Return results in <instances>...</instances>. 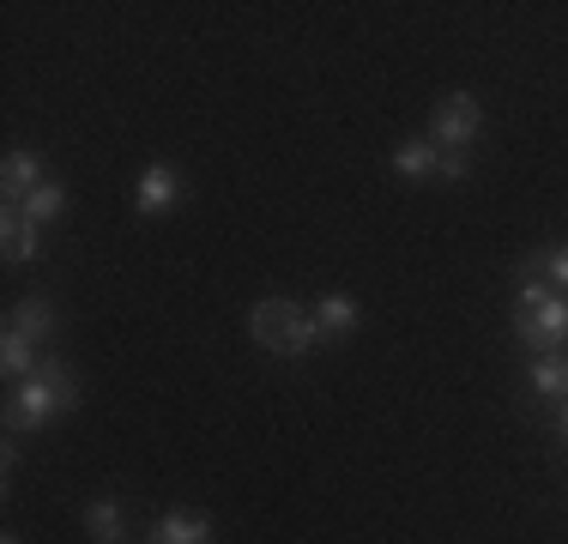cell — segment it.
Instances as JSON below:
<instances>
[{"label": "cell", "instance_id": "cell-1", "mask_svg": "<svg viewBox=\"0 0 568 544\" xmlns=\"http://www.w3.org/2000/svg\"><path fill=\"white\" fill-rule=\"evenodd\" d=\"M79 375L67 370L61 357H43L31 375L12 387V405H7V430H49L55 417L79 412Z\"/></svg>", "mask_w": 568, "mask_h": 544}, {"label": "cell", "instance_id": "cell-2", "mask_svg": "<svg viewBox=\"0 0 568 544\" xmlns=\"http://www.w3.org/2000/svg\"><path fill=\"white\" fill-rule=\"evenodd\" d=\"M514 333L532 357H562L568 345V296L550 291L545 279H520L514 291Z\"/></svg>", "mask_w": 568, "mask_h": 544}, {"label": "cell", "instance_id": "cell-3", "mask_svg": "<svg viewBox=\"0 0 568 544\" xmlns=\"http://www.w3.org/2000/svg\"><path fill=\"white\" fill-rule=\"evenodd\" d=\"M248 333L261 351H278V357H308L321 345V321L303 303H291V296H261L248 315Z\"/></svg>", "mask_w": 568, "mask_h": 544}, {"label": "cell", "instance_id": "cell-4", "mask_svg": "<svg viewBox=\"0 0 568 544\" xmlns=\"http://www.w3.org/2000/svg\"><path fill=\"white\" fill-rule=\"evenodd\" d=\"M49 333H55V309H49V296H24V303L12 309V321H7V339H0V370H7L12 387L37 370V351L49 345Z\"/></svg>", "mask_w": 568, "mask_h": 544}, {"label": "cell", "instance_id": "cell-5", "mask_svg": "<svg viewBox=\"0 0 568 544\" xmlns=\"http://www.w3.org/2000/svg\"><path fill=\"white\" fill-rule=\"evenodd\" d=\"M484 133V103L471 98V91H448V98L436 103V121H429V140L442 145V152L466 158L471 145H478Z\"/></svg>", "mask_w": 568, "mask_h": 544}, {"label": "cell", "instance_id": "cell-6", "mask_svg": "<svg viewBox=\"0 0 568 544\" xmlns=\"http://www.w3.org/2000/svg\"><path fill=\"white\" fill-rule=\"evenodd\" d=\"M182 200H187V182L170 170L164 158H152L140 170V182H133V212H140V218H164V212L182 206Z\"/></svg>", "mask_w": 568, "mask_h": 544}, {"label": "cell", "instance_id": "cell-7", "mask_svg": "<svg viewBox=\"0 0 568 544\" xmlns=\"http://www.w3.org/2000/svg\"><path fill=\"white\" fill-rule=\"evenodd\" d=\"M49 175H43V152H31V145H12L7 152V175H0V194H7V206H24V194H37Z\"/></svg>", "mask_w": 568, "mask_h": 544}, {"label": "cell", "instance_id": "cell-8", "mask_svg": "<svg viewBox=\"0 0 568 544\" xmlns=\"http://www.w3.org/2000/svg\"><path fill=\"white\" fill-rule=\"evenodd\" d=\"M0 242H7V261L24 266V261L43 254V224H31L19 206H7V218H0Z\"/></svg>", "mask_w": 568, "mask_h": 544}, {"label": "cell", "instance_id": "cell-9", "mask_svg": "<svg viewBox=\"0 0 568 544\" xmlns=\"http://www.w3.org/2000/svg\"><path fill=\"white\" fill-rule=\"evenodd\" d=\"M442 145L436 140H399L394 145V170L405 175V182H429V175H442Z\"/></svg>", "mask_w": 568, "mask_h": 544}, {"label": "cell", "instance_id": "cell-10", "mask_svg": "<svg viewBox=\"0 0 568 544\" xmlns=\"http://www.w3.org/2000/svg\"><path fill=\"white\" fill-rule=\"evenodd\" d=\"M152 544H212V521L194 508H175L152 526Z\"/></svg>", "mask_w": 568, "mask_h": 544}, {"label": "cell", "instance_id": "cell-11", "mask_svg": "<svg viewBox=\"0 0 568 544\" xmlns=\"http://www.w3.org/2000/svg\"><path fill=\"white\" fill-rule=\"evenodd\" d=\"M85 533H91V544H128V521H121L115 496H91L85 502Z\"/></svg>", "mask_w": 568, "mask_h": 544}, {"label": "cell", "instance_id": "cell-12", "mask_svg": "<svg viewBox=\"0 0 568 544\" xmlns=\"http://www.w3.org/2000/svg\"><path fill=\"white\" fill-rule=\"evenodd\" d=\"M315 321H321V333H327V339L351 333V326H357V296H351V291H327V296H321V309H315Z\"/></svg>", "mask_w": 568, "mask_h": 544}, {"label": "cell", "instance_id": "cell-13", "mask_svg": "<svg viewBox=\"0 0 568 544\" xmlns=\"http://www.w3.org/2000/svg\"><path fill=\"white\" fill-rule=\"evenodd\" d=\"M526 279H545L550 291L568 296V242H550V249H538L532 261H526Z\"/></svg>", "mask_w": 568, "mask_h": 544}, {"label": "cell", "instance_id": "cell-14", "mask_svg": "<svg viewBox=\"0 0 568 544\" xmlns=\"http://www.w3.org/2000/svg\"><path fill=\"white\" fill-rule=\"evenodd\" d=\"M532 393L538 400H568V351L562 357H532Z\"/></svg>", "mask_w": 568, "mask_h": 544}, {"label": "cell", "instance_id": "cell-15", "mask_svg": "<svg viewBox=\"0 0 568 544\" xmlns=\"http://www.w3.org/2000/svg\"><path fill=\"white\" fill-rule=\"evenodd\" d=\"M19 212L31 218V224H55V218L67 212V188H61V182H43L37 194H24V206H19Z\"/></svg>", "mask_w": 568, "mask_h": 544}, {"label": "cell", "instance_id": "cell-16", "mask_svg": "<svg viewBox=\"0 0 568 544\" xmlns=\"http://www.w3.org/2000/svg\"><path fill=\"white\" fill-rule=\"evenodd\" d=\"M0 544H19V533H7V538H0Z\"/></svg>", "mask_w": 568, "mask_h": 544}, {"label": "cell", "instance_id": "cell-17", "mask_svg": "<svg viewBox=\"0 0 568 544\" xmlns=\"http://www.w3.org/2000/svg\"><path fill=\"white\" fill-rule=\"evenodd\" d=\"M562 435H568V412H562Z\"/></svg>", "mask_w": 568, "mask_h": 544}]
</instances>
